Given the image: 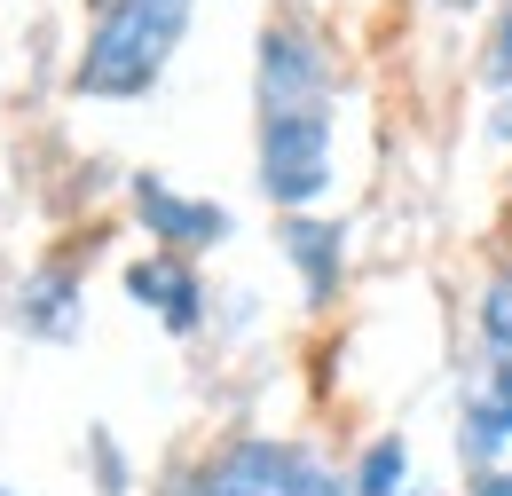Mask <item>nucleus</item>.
<instances>
[{
    "mask_svg": "<svg viewBox=\"0 0 512 496\" xmlns=\"http://www.w3.org/2000/svg\"><path fill=\"white\" fill-rule=\"evenodd\" d=\"M253 103H260V189L284 213H308L339 174V71L316 24L276 16L253 56Z\"/></svg>",
    "mask_w": 512,
    "mask_h": 496,
    "instance_id": "f257e3e1",
    "label": "nucleus"
},
{
    "mask_svg": "<svg viewBox=\"0 0 512 496\" xmlns=\"http://www.w3.org/2000/svg\"><path fill=\"white\" fill-rule=\"evenodd\" d=\"M197 0H103L95 24H87V48H79V95L95 103H134L166 79L174 48L190 40Z\"/></svg>",
    "mask_w": 512,
    "mask_h": 496,
    "instance_id": "f03ea898",
    "label": "nucleus"
},
{
    "mask_svg": "<svg viewBox=\"0 0 512 496\" xmlns=\"http://www.w3.org/2000/svg\"><path fill=\"white\" fill-rule=\"evenodd\" d=\"M190 496H347V473L292 434H237L197 465Z\"/></svg>",
    "mask_w": 512,
    "mask_h": 496,
    "instance_id": "7ed1b4c3",
    "label": "nucleus"
},
{
    "mask_svg": "<svg viewBox=\"0 0 512 496\" xmlns=\"http://www.w3.org/2000/svg\"><path fill=\"white\" fill-rule=\"evenodd\" d=\"M457 481L465 496H512V394L489 378L457 394Z\"/></svg>",
    "mask_w": 512,
    "mask_h": 496,
    "instance_id": "20e7f679",
    "label": "nucleus"
},
{
    "mask_svg": "<svg viewBox=\"0 0 512 496\" xmlns=\"http://www.w3.org/2000/svg\"><path fill=\"white\" fill-rule=\"evenodd\" d=\"M134 213H142V229L158 237V252H205V245H229V205H213V197H190V189L158 182V174H142L134 182Z\"/></svg>",
    "mask_w": 512,
    "mask_h": 496,
    "instance_id": "39448f33",
    "label": "nucleus"
},
{
    "mask_svg": "<svg viewBox=\"0 0 512 496\" xmlns=\"http://www.w3.org/2000/svg\"><path fill=\"white\" fill-rule=\"evenodd\" d=\"M127 300L142 315H158L174 339H190L197 323H205V284H197V268L182 252H150V260H134L127 268Z\"/></svg>",
    "mask_w": 512,
    "mask_h": 496,
    "instance_id": "423d86ee",
    "label": "nucleus"
},
{
    "mask_svg": "<svg viewBox=\"0 0 512 496\" xmlns=\"http://www.w3.org/2000/svg\"><path fill=\"white\" fill-rule=\"evenodd\" d=\"M276 245L284 260L300 268V292L308 300H339V276H347V229L339 221H316V213H284V229H276Z\"/></svg>",
    "mask_w": 512,
    "mask_h": 496,
    "instance_id": "0eeeda50",
    "label": "nucleus"
},
{
    "mask_svg": "<svg viewBox=\"0 0 512 496\" xmlns=\"http://www.w3.org/2000/svg\"><path fill=\"white\" fill-rule=\"evenodd\" d=\"M347 496H442L426 473H418V449L402 434H379L363 457H355V473H347Z\"/></svg>",
    "mask_w": 512,
    "mask_h": 496,
    "instance_id": "6e6552de",
    "label": "nucleus"
},
{
    "mask_svg": "<svg viewBox=\"0 0 512 496\" xmlns=\"http://www.w3.org/2000/svg\"><path fill=\"white\" fill-rule=\"evenodd\" d=\"M473 331H481V371L473 378H489V386L512 394V260L481 284V323Z\"/></svg>",
    "mask_w": 512,
    "mask_h": 496,
    "instance_id": "1a4fd4ad",
    "label": "nucleus"
},
{
    "mask_svg": "<svg viewBox=\"0 0 512 496\" xmlns=\"http://www.w3.org/2000/svg\"><path fill=\"white\" fill-rule=\"evenodd\" d=\"M481 71H489V87H512V0L497 8V24H489V56H481Z\"/></svg>",
    "mask_w": 512,
    "mask_h": 496,
    "instance_id": "9d476101",
    "label": "nucleus"
},
{
    "mask_svg": "<svg viewBox=\"0 0 512 496\" xmlns=\"http://www.w3.org/2000/svg\"><path fill=\"white\" fill-rule=\"evenodd\" d=\"M489 134L512 142V87H497V103H489Z\"/></svg>",
    "mask_w": 512,
    "mask_h": 496,
    "instance_id": "9b49d317",
    "label": "nucleus"
},
{
    "mask_svg": "<svg viewBox=\"0 0 512 496\" xmlns=\"http://www.w3.org/2000/svg\"><path fill=\"white\" fill-rule=\"evenodd\" d=\"M442 8H473V0H442Z\"/></svg>",
    "mask_w": 512,
    "mask_h": 496,
    "instance_id": "f8f14e48",
    "label": "nucleus"
}]
</instances>
